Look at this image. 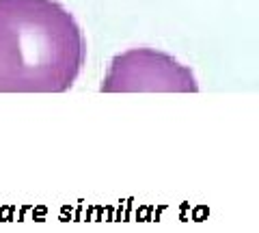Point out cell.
Segmentation results:
<instances>
[{"mask_svg": "<svg viewBox=\"0 0 259 233\" xmlns=\"http://www.w3.org/2000/svg\"><path fill=\"white\" fill-rule=\"evenodd\" d=\"M102 93H197L192 69L153 48L117 54L102 80Z\"/></svg>", "mask_w": 259, "mask_h": 233, "instance_id": "obj_2", "label": "cell"}, {"mask_svg": "<svg viewBox=\"0 0 259 233\" xmlns=\"http://www.w3.org/2000/svg\"><path fill=\"white\" fill-rule=\"evenodd\" d=\"M87 61L82 28L56 0H0V93H65Z\"/></svg>", "mask_w": 259, "mask_h": 233, "instance_id": "obj_1", "label": "cell"}]
</instances>
